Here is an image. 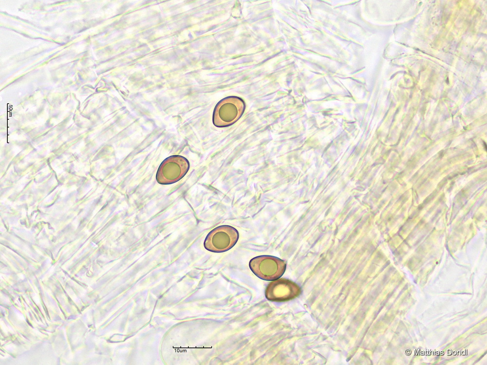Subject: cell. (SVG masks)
I'll use <instances>...</instances> for the list:
<instances>
[{
  "mask_svg": "<svg viewBox=\"0 0 487 365\" xmlns=\"http://www.w3.org/2000/svg\"><path fill=\"white\" fill-rule=\"evenodd\" d=\"M299 292L300 289L295 283L285 278H280L268 284L265 296L268 300L282 302L295 298Z\"/></svg>",
  "mask_w": 487,
  "mask_h": 365,
  "instance_id": "277c9868",
  "label": "cell"
},
{
  "mask_svg": "<svg viewBox=\"0 0 487 365\" xmlns=\"http://www.w3.org/2000/svg\"><path fill=\"white\" fill-rule=\"evenodd\" d=\"M188 169L186 160L179 156H171L160 165L156 174L157 182L163 184H171L182 178Z\"/></svg>",
  "mask_w": 487,
  "mask_h": 365,
  "instance_id": "3957f363",
  "label": "cell"
},
{
  "mask_svg": "<svg viewBox=\"0 0 487 365\" xmlns=\"http://www.w3.org/2000/svg\"><path fill=\"white\" fill-rule=\"evenodd\" d=\"M239 238V233L233 227L222 225L211 230L204 241L205 248L212 252L222 253L232 248Z\"/></svg>",
  "mask_w": 487,
  "mask_h": 365,
  "instance_id": "7a4b0ae2",
  "label": "cell"
},
{
  "mask_svg": "<svg viewBox=\"0 0 487 365\" xmlns=\"http://www.w3.org/2000/svg\"><path fill=\"white\" fill-rule=\"evenodd\" d=\"M249 266L252 272L259 278L266 281H273L280 278L284 274L286 262L271 256H260L251 259Z\"/></svg>",
  "mask_w": 487,
  "mask_h": 365,
  "instance_id": "6da1fadb",
  "label": "cell"
}]
</instances>
